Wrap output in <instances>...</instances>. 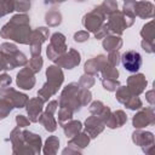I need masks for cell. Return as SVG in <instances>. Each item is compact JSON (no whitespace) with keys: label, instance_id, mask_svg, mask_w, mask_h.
Returning <instances> with one entry per match:
<instances>
[{"label":"cell","instance_id":"ac0fdd59","mask_svg":"<svg viewBox=\"0 0 155 155\" xmlns=\"http://www.w3.org/2000/svg\"><path fill=\"white\" fill-rule=\"evenodd\" d=\"M134 15L140 18H151L154 16V5L149 1L142 0L134 4Z\"/></svg>","mask_w":155,"mask_h":155},{"label":"cell","instance_id":"5bb4252c","mask_svg":"<svg viewBox=\"0 0 155 155\" xmlns=\"http://www.w3.org/2000/svg\"><path fill=\"white\" fill-rule=\"evenodd\" d=\"M85 128L88 136H91L92 138L97 137L103 130H104V122L103 120L97 116V115H92L88 119H86L85 121Z\"/></svg>","mask_w":155,"mask_h":155},{"label":"cell","instance_id":"3957f363","mask_svg":"<svg viewBox=\"0 0 155 155\" xmlns=\"http://www.w3.org/2000/svg\"><path fill=\"white\" fill-rule=\"evenodd\" d=\"M79 88L80 86L78 82H71L67 87H64L59 97V107L69 108L73 111L80 110L82 105L79 99Z\"/></svg>","mask_w":155,"mask_h":155},{"label":"cell","instance_id":"ab89813d","mask_svg":"<svg viewBox=\"0 0 155 155\" xmlns=\"http://www.w3.org/2000/svg\"><path fill=\"white\" fill-rule=\"evenodd\" d=\"M91 98H92V94L88 91V88H79V99L82 107L86 105L91 101Z\"/></svg>","mask_w":155,"mask_h":155},{"label":"cell","instance_id":"ffe728a7","mask_svg":"<svg viewBox=\"0 0 155 155\" xmlns=\"http://www.w3.org/2000/svg\"><path fill=\"white\" fill-rule=\"evenodd\" d=\"M132 139L136 144L145 148V147H153L154 144V136L151 132H144V131H136L132 134Z\"/></svg>","mask_w":155,"mask_h":155},{"label":"cell","instance_id":"b9f144b4","mask_svg":"<svg viewBox=\"0 0 155 155\" xmlns=\"http://www.w3.org/2000/svg\"><path fill=\"white\" fill-rule=\"evenodd\" d=\"M108 33H109V29H108V25L105 23L98 28V30L94 33V36H96V39H104L108 35Z\"/></svg>","mask_w":155,"mask_h":155},{"label":"cell","instance_id":"7c38bea8","mask_svg":"<svg viewBox=\"0 0 155 155\" xmlns=\"http://www.w3.org/2000/svg\"><path fill=\"white\" fill-rule=\"evenodd\" d=\"M16 82L19 86V88H23V90H31L34 87V85H35V78H34V73L29 69V67L23 68L17 74Z\"/></svg>","mask_w":155,"mask_h":155},{"label":"cell","instance_id":"ba28073f","mask_svg":"<svg viewBox=\"0 0 155 155\" xmlns=\"http://www.w3.org/2000/svg\"><path fill=\"white\" fill-rule=\"evenodd\" d=\"M48 38V29L45 27H39L35 30L31 31L30 35V52L31 56H36L40 54L41 52V44L44 41H46V39Z\"/></svg>","mask_w":155,"mask_h":155},{"label":"cell","instance_id":"6da1fadb","mask_svg":"<svg viewBox=\"0 0 155 155\" xmlns=\"http://www.w3.org/2000/svg\"><path fill=\"white\" fill-rule=\"evenodd\" d=\"M0 35L4 39H10L19 44H29L30 42V25L29 17L27 15H16L10 22H7L0 30Z\"/></svg>","mask_w":155,"mask_h":155},{"label":"cell","instance_id":"f546056e","mask_svg":"<svg viewBox=\"0 0 155 155\" xmlns=\"http://www.w3.org/2000/svg\"><path fill=\"white\" fill-rule=\"evenodd\" d=\"M45 149H44V153L45 154H54L58 149V145H59V140L57 137L54 136H51L47 138L46 140V144H45Z\"/></svg>","mask_w":155,"mask_h":155},{"label":"cell","instance_id":"7dc6e473","mask_svg":"<svg viewBox=\"0 0 155 155\" xmlns=\"http://www.w3.org/2000/svg\"><path fill=\"white\" fill-rule=\"evenodd\" d=\"M57 108H58V102L57 101H51L47 104V107H46V111L47 113H51V114H54V111L57 110Z\"/></svg>","mask_w":155,"mask_h":155},{"label":"cell","instance_id":"52a82bcc","mask_svg":"<svg viewBox=\"0 0 155 155\" xmlns=\"http://www.w3.org/2000/svg\"><path fill=\"white\" fill-rule=\"evenodd\" d=\"M104 17L105 15L103 13V11L98 7L93 8L91 12H88L87 15L84 16V19H82V24L84 27L88 30V31H93L96 33L98 30V28L103 24V21H104Z\"/></svg>","mask_w":155,"mask_h":155},{"label":"cell","instance_id":"d6a6232c","mask_svg":"<svg viewBox=\"0 0 155 155\" xmlns=\"http://www.w3.org/2000/svg\"><path fill=\"white\" fill-rule=\"evenodd\" d=\"M140 35L144 40L154 41V29H153V22L151 21L143 27V29L140 30Z\"/></svg>","mask_w":155,"mask_h":155},{"label":"cell","instance_id":"277c9868","mask_svg":"<svg viewBox=\"0 0 155 155\" xmlns=\"http://www.w3.org/2000/svg\"><path fill=\"white\" fill-rule=\"evenodd\" d=\"M133 22H134V18L126 16L124 12L115 11L109 15L107 25H108V29L110 33H113L115 35H121L126 28H128L133 24Z\"/></svg>","mask_w":155,"mask_h":155},{"label":"cell","instance_id":"60d3db41","mask_svg":"<svg viewBox=\"0 0 155 155\" xmlns=\"http://www.w3.org/2000/svg\"><path fill=\"white\" fill-rule=\"evenodd\" d=\"M120 57H121V56H120V53H119V50H117V51H110L109 54H108V57H107V62H108L109 64L116 67V65L119 64V62H120Z\"/></svg>","mask_w":155,"mask_h":155},{"label":"cell","instance_id":"7a4b0ae2","mask_svg":"<svg viewBox=\"0 0 155 155\" xmlns=\"http://www.w3.org/2000/svg\"><path fill=\"white\" fill-rule=\"evenodd\" d=\"M0 51L5 58L6 65H7V70L15 69L16 67H23L27 64V58L25 56L18 51L17 46L10 42H4L0 46Z\"/></svg>","mask_w":155,"mask_h":155},{"label":"cell","instance_id":"ee69618b","mask_svg":"<svg viewBox=\"0 0 155 155\" xmlns=\"http://www.w3.org/2000/svg\"><path fill=\"white\" fill-rule=\"evenodd\" d=\"M16 122H17V126L19 128H22V127H27L30 124V120L27 119L24 115H17L16 116Z\"/></svg>","mask_w":155,"mask_h":155},{"label":"cell","instance_id":"7402d4cb","mask_svg":"<svg viewBox=\"0 0 155 155\" xmlns=\"http://www.w3.org/2000/svg\"><path fill=\"white\" fill-rule=\"evenodd\" d=\"M39 122L45 127L46 131H50V132H53L56 128H57V122L53 117V114L51 113H41L40 117H39Z\"/></svg>","mask_w":155,"mask_h":155},{"label":"cell","instance_id":"f1b7e54d","mask_svg":"<svg viewBox=\"0 0 155 155\" xmlns=\"http://www.w3.org/2000/svg\"><path fill=\"white\" fill-rule=\"evenodd\" d=\"M131 96H133V93L128 90L127 86H119L117 87V90H116V99L121 104H125Z\"/></svg>","mask_w":155,"mask_h":155},{"label":"cell","instance_id":"cb8c5ba5","mask_svg":"<svg viewBox=\"0 0 155 155\" xmlns=\"http://www.w3.org/2000/svg\"><path fill=\"white\" fill-rule=\"evenodd\" d=\"M45 21L50 27H57L62 22V15L58 10H50L45 15Z\"/></svg>","mask_w":155,"mask_h":155},{"label":"cell","instance_id":"d6986e66","mask_svg":"<svg viewBox=\"0 0 155 155\" xmlns=\"http://www.w3.org/2000/svg\"><path fill=\"white\" fill-rule=\"evenodd\" d=\"M126 121H127L126 114L122 110H116L114 113H110V115L105 120L104 125H107L110 128H116V127H121Z\"/></svg>","mask_w":155,"mask_h":155},{"label":"cell","instance_id":"d590c367","mask_svg":"<svg viewBox=\"0 0 155 155\" xmlns=\"http://www.w3.org/2000/svg\"><path fill=\"white\" fill-rule=\"evenodd\" d=\"M93 85H94V78L91 74H86L85 73V75H82L80 78V80H79V86L81 88H90Z\"/></svg>","mask_w":155,"mask_h":155},{"label":"cell","instance_id":"836d02e7","mask_svg":"<svg viewBox=\"0 0 155 155\" xmlns=\"http://www.w3.org/2000/svg\"><path fill=\"white\" fill-rule=\"evenodd\" d=\"M15 11L13 0H0V17Z\"/></svg>","mask_w":155,"mask_h":155},{"label":"cell","instance_id":"83f0119b","mask_svg":"<svg viewBox=\"0 0 155 155\" xmlns=\"http://www.w3.org/2000/svg\"><path fill=\"white\" fill-rule=\"evenodd\" d=\"M73 110L65 107H61L59 111H58V124L61 126H63L64 124H67L68 121H70L73 119Z\"/></svg>","mask_w":155,"mask_h":155},{"label":"cell","instance_id":"8fae6325","mask_svg":"<svg viewBox=\"0 0 155 155\" xmlns=\"http://www.w3.org/2000/svg\"><path fill=\"white\" fill-rule=\"evenodd\" d=\"M154 119H155L154 109H153V107H149V108H145V109H142L140 111H138L133 116L132 122L136 128H143L148 125H153Z\"/></svg>","mask_w":155,"mask_h":155},{"label":"cell","instance_id":"d4e9b609","mask_svg":"<svg viewBox=\"0 0 155 155\" xmlns=\"http://www.w3.org/2000/svg\"><path fill=\"white\" fill-rule=\"evenodd\" d=\"M57 93V90L53 87V86H51L50 84H45L39 91H38V97L42 101V102H47L48 99H50V97H52L53 94H56Z\"/></svg>","mask_w":155,"mask_h":155},{"label":"cell","instance_id":"30bf717a","mask_svg":"<svg viewBox=\"0 0 155 155\" xmlns=\"http://www.w3.org/2000/svg\"><path fill=\"white\" fill-rule=\"evenodd\" d=\"M120 59L122 61L125 69L131 73H137L142 65V56L137 51H126Z\"/></svg>","mask_w":155,"mask_h":155},{"label":"cell","instance_id":"9c48e42d","mask_svg":"<svg viewBox=\"0 0 155 155\" xmlns=\"http://www.w3.org/2000/svg\"><path fill=\"white\" fill-rule=\"evenodd\" d=\"M54 63L59 67V68H65V69H73L74 67H76L80 63V53L74 50V48H69V51L64 52L63 54H61Z\"/></svg>","mask_w":155,"mask_h":155},{"label":"cell","instance_id":"f6af8a7d","mask_svg":"<svg viewBox=\"0 0 155 155\" xmlns=\"http://www.w3.org/2000/svg\"><path fill=\"white\" fill-rule=\"evenodd\" d=\"M142 47L145 52L148 53H153L154 52V41H149V40H144L142 41Z\"/></svg>","mask_w":155,"mask_h":155},{"label":"cell","instance_id":"681fc988","mask_svg":"<svg viewBox=\"0 0 155 155\" xmlns=\"http://www.w3.org/2000/svg\"><path fill=\"white\" fill-rule=\"evenodd\" d=\"M147 101L151 104V105H154V98H153V90H150V91H148L147 92Z\"/></svg>","mask_w":155,"mask_h":155},{"label":"cell","instance_id":"74e56055","mask_svg":"<svg viewBox=\"0 0 155 155\" xmlns=\"http://www.w3.org/2000/svg\"><path fill=\"white\" fill-rule=\"evenodd\" d=\"M15 11L27 12L30 8V0H13Z\"/></svg>","mask_w":155,"mask_h":155},{"label":"cell","instance_id":"603a6c76","mask_svg":"<svg viewBox=\"0 0 155 155\" xmlns=\"http://www.w3.org/2000/svg\"><path fill=\"white\" fill-rule=\"evenodd\" d=\"M81 128H82L81 122H80V121H76V120H70V121H68L67 124L63 125L64 133H65V136L69 137V138H71V137H74L76 133H79V132L81 131Z\"/></svg>","mask_w":155,"mask_h":155},{"label":"cell","instance_id":"9a60e30c","mask_svg":"<svg viewBox=\"0 0 155 155\" xmlns=\"http://www.w3.org/2000/svg\"><path fill=\"white\" fill-rule=\"evenodd\" d=\"M46 76H47V84H50L58 91V88L61 87V85L64 80L62 69L58 65H51L46 70Z\"/></svg>","mask_w":155,"mask_h":155},{"label":"cell","instance_id":"44dd1931","mask_svg":"<svg viewBox=\"0 0 155 155\" xmlns=\"http://www.w3.org/2000/svg\"><path fill=\"white\" fill-rule=\"evenodd\" d=\"M122 46V39L119 35H107L103 40V47L105 51H117Z\"/></svg>","mask_w":155,"mask_h":155},{"label":"cell","instance_id":"e575fe53","mask_svg":"<svg viewBox=\"0 0 155 155\" xmlns=\"http://www.w3.org/2000/svg\"><path fill=\"white\" fill-rule=\"evenodd\" d=\"M126 108H128V109H131V110H137V109H140L142 108V101L138 98V96H136V94H133V96H131L130 98H128V101L124 104Z\"/></svg>","mask_w":155,"mask_h":155},{"label":"cell","instance_id":"e0dca14e","mask_svg":"<svg viewBox=\"0 0 155 155\" xmlns=\"http://www.w3.org/2000/svg\"><path fill=\"white\" fill-rule=\"evenodd\" d=\"M107 62V57L103 56V54H99L97 57H93L91 59H88L85 64V73L86 74H91V75H97L102 67L104 65V63Z\"/></svg>","mask_w":155,"mask_h":155},{"label":"cell","instance_id":"c3c4849f","mask_svg":"<svg viewBox=\"0 0 155 155\" xmlns=\"http://www.w3.org/2000/svg\"><path fill=\"white\" fill-rule=\"evenodd\" d=\"M1 70H7V65H6V62H5V58L0 51V73Z\"/></svg>","mask_w":155,"mask_h":155},{"label":"cell","instance_id":"484cf974","mask_svg":"<svg viewBox=\"0 0 155 155\" xmlns=\"http://www.w3.org/2000/svg\"><path fill=\"white\" fill-rule=\"evenodd\" d=\"M88 143H90V137L87 133H79V134L76 133L74 137H71L68 145H78L80 148H85Z\"/></svg>","mask_w":155,"mask_h":155},{"label":"cell","instance_id":"4316f807","mask_svg":"<svg viewBox=\"0 0 155 155\" xmlns=\"http://www.w3.org/2000/svg\"><path fill=\"white\" fill-rule=\"evenodd\" d=\"M101 73H102V78L103 79H117V76H119L117 69L114 65L109 64L108 62L104 63V65L101 69Z\"/></svg>","mask_w":155,"mask_h":155},{"label":"cell","instance_id":"8992f818","mask_svg":"<svg viewBox=\"0 0 155 155\" xmlns=\"http://www.w3.org/2000/svg\"><path fill=\"white\" fill-rule=\"evenodd\" d=\"M0 98H4L5 101H7L13 108H23L28 99V96L24 93H21L16 90H13L12 87H7V86H1L0 88Z\"/></svg>","mask_w":155,"mask_h":155},{"label":"cell","instance_id":"7bdbcfd3","mask_svg":"<svg viewBox=\"0 0 155 155\" xmlns=\"http://www.w3.org/2000/svg\"><path fill=\"white\" fill-rule=\"evenodd\" d=\"M88 36H90V34H88L87 30H80V31L74 34V40L76 42H84L88 39Z\"/></svg>","mask_w":155,"mask_h":155},{"label":"cell","instance_id":"5b68a950","mask_svg":"<svg viewBox=\"0 0 155 155\" xmlns=\"http://www.w3.org/2000/svg\"><path fill=\"white\" fill-rule=\"evenodd\" d=\"M67 51V45H65V36L61 33H54L52 34L50 39V45L47 46V57L51 61H56L61 54H63Z\"/></svg>","mask_w":155,"mask_h":155},{"label":"cell","instance_id":"bcb514c9","mask_svg":"<svg viewBox=\"0 0 155 155\" xmlns=\"http://www.w3.org/2000/svg\"><path fill=\"white\" fill-rule=\"evenodd\" d=\"M11 81H12V79L7 74L0 73V86H8L11 84Z\"/></svg>","mask_w":155,"mask_h":155},{"label":"cell","instance_id":"8d00e7d4","mask_svg":"<svg viewBox=\"0 0 155 155\" xmlns=\"http://www.w3.org/2000/svg\"><path fill=\"white\" fill-rule=\"evenodd\" d=\"M102 85L105 90L113 92L117 90V87L120 86V82L117 81V79H103L102 78Z\"/></svg>","mask_w":155,"mask_h":155},{"label":"cell","instance_id":"4fadbf2b","mask_svg":"<svg viewBox=\"0 0 155 155\" xmlns=\"http://www.w3.org/2000/svg\"><path fill=\"white\" fill-rule=\"evenodd\" d=\"M127 87L128 90L138 96L142 92H144L145 87H147V80H145V76L143 74H136V75H131L128 79H127Z\"/></svg>","mask_w":155,"mask_h":155},{"label":"cell","instance_id":"4dcf8cb0","mask_svg":"<svg viewBox=\"0 0 155 155\" xmlns=\"http://www.w3.org/2000/svg\"><path fill=\"white\" fill-rule=\"evenodd\" d=\"M99 8L103 11L104 15H110L115 11H117V2L116 0H104L101 5H99Z\"/></svg>","mask_w":155,"mask_h":155},{"label":"cell","instance_id":"1f68e13d","mask_svg":"<svg viewBox=\"0 0 155 155\" xmlns=\"http://www.w3.org/2000/svg\"><path fill=\"white\" fill-rule=\"evenodd\" d=\"M42 63H44V61H42L41 56H40V54H36V56H33V57L30 58L28 67H29V69L35 74V73H39V71H40V69H41V67H42Z\"/></svg>","mask_w":155,"mask_h":155},{"label":"cell","instance_id":"f35d334b","mask_svg":"<svg viewBox=\"0 0 155 155\" xmlns=\"http://www.w3.org/2000/svg\"><path fill=\"white\" fill-rule=\"evenodd\" d=\"M12 109L13 107L7 101H5L4 98H0V119H5Z\"/></svg>","mask_w":155,"mask_h":155},{"label":"cell","instance_id":"f907efd6","mask_svg":"<svg viewBox=\"0 0 155 155\" xmlns=\"http://www.w3.org/2000/svg\"><path fill=\"white\" fill-rule=\"evenodd\" d=\"M76 1H85V0H76Z\"/></svg>","mask_w":155,"mask_h":155},{"label":"cell","instance_id":"2e32d148","mask_svg":"<svg viewBox=\"0 0 155 155\" xmlns=\"http://www.w3.org/2000/svg\"><path fill=\"white\" fill-rule=\"evenodd\" d=\"M27 111L29 115V120L31 122H36L39 121V117L42 113V105L44 102L38 97V98H31L27 102Z\"/></svg>","mask_w":155,"mask_h":155}]
</instances>
